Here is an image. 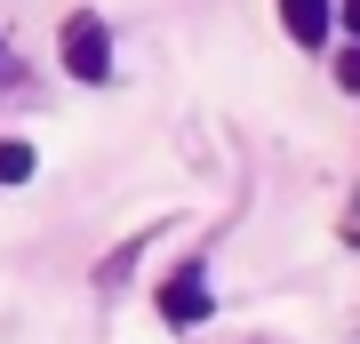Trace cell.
Segmentation results:
<instances>
[{"instance_id":"6da1fadb","label":"cell","mask_w":360,"mask_h":344,"mask_svg":"<svg viewBox=\"0 0 360 344\" xmlns=\"http://www.w3.org/2000/svg\"><path fill=\"white\" fill-rule=\"evenodd\" d=\"M65 72L72 80H104L112 72V32H104V16H89V8L65 16Z\"/></svg>"},{"instance_id":"7a4b0ae2","label":"cell","mask_w":360,"mask_h":344,"mask_svg":"<svg viewBox=\"0 0 360 344\" xmlns=\"http://www.w3.org/2000/svg\"><path fill=\"white\" fill-rule=\"evenodd\" d=\"M160 320L168 329H200L208 320V265H184L160 281Z\"/></svg>"},{"instance_id":"3957f363","label":"cell","mask_w":360,"mask_h":344,"mask_svg":"<svg viewBox=\"0 0 360 344\" xmlns=\"http://www.w3.org/2000/svg\"><path fill=\"white\" fill-rule=\"evenodd\" d=\"M281 16H288L296 49H321L328 40V0H281Z\"/></svg>"},{"instance_id":"277c9868","label":"cell","mask_w":360,"mask_h":344,"mask_svg":"<svg viewBox=\"0 0 360 344\" xmlns=\"http://www.w3.org/2000/svg\"><path fill=\"white\" fill-rule=\"evenodd\" d=\"M32 168H40V160H32L25 136H0V184H32Z\"/></svg>"},{"instance_id":"5b68a950","label":"cell","mask_w":360,"mask_h":344,"mask_svg":"<svg viewBox=\"0 0 360 344\" xmlns=\"http://www.w3.org/2000/svg\"><path fill=\"white\" fill-rule=\"evenodd\" d=\"M345 16H352V32H360V0H345Z\"/></svg>"}]
</instances>
